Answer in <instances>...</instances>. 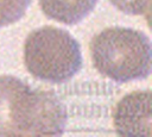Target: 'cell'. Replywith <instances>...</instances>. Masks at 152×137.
Instances as JSON below:
<instances>
[{"label": "cell", "instance_id": "52a82bcc", "mask_svg": "<svg viewBox=\"0 0 152 137\" xmlns=\"http://www.w3.org/2000/svg\"><path fill=\"white\" fill-rule=\"evenodd\" d=\"M119 11L129 15H150L151 0H109Z\"/></svg>", "mask_w": 152, "mask_h": 137}, {"label": "cell", "instance_id": "7a4b0ae2", "mask_svg": "<svg viewBox=\"0 0 152 137\" xmlns=\"http://www.w3.org/2000/svg\"><path fill=\"white\" fill-rule=\"evenodd\" d=\"M89 51L96 70L116 82H129L150 75L151 43L141 31L107 27L91 38Z\"/></svg>", "mask_w": 152, "mask_h": 137}, {"label": "cell", "instance_id": "8992f818", "mask_svg": "<svg viewBox=\"0 0 152 137\" xmlns=\"http://www.w3.org/2000/svg\"><path fill=\"white\" fill-rule=\"evenodd\" d=\"M31 0H0V27L17 23L25 13Z\"/></svg>", "mask_w": 152, "mask_h": 137}, {"label": "cell", "instance_id": "6da1fadb", "mask_svg": "<svg viewBox=\"0 0 152 137\" xmlns=\"http://www.w3.org/2000/svg\"><path fill=\"white\" fill-rule=\"evenodd\" d=\"M66 112L55 93L0 75V136H59Z\"/></svg>", "mask_w": 152, "mask_h": 137}, {"label": "cell", "instance_id": "5b68a950", "mask_svg": "<svg viewBox=\"0 0 152 137\" xmlns=\"http://www.w3.org/2000/svg\"><path fill=\"white\" fill-rule=\"evenodd\" d=\"M97 0H39L44 14L66 25L82 21L95 7Z\"/></svg>", "mask_w": 152, "mask_h": 137}, {"label": "cell", "instance_id": "3957f363", "mask_svg": "<svg viewBox=\"0 0 152 137\" xmlns=\"http://www.w3.org/2000/svg\"><path fill=\"white\" fill-rule=\"evenodd\" d=\"M24 62L36 79L63 83L80 71L82 54L78 42L69 32L55 26H42L26 37Z\"/></svg>", "mask_w": 152, "mask_h": 137}, {"label": "cell", "instance_id": "277c9868", "mask_svg": "<svg viewBox=\"0 0 152 137\" xmlns=\"http://www.w3.org/2000/svg\"><path fill=\"white\" fill-rule=\"evenodd\" d=\"M151 100L150 91H137L118 102L113 113V124L120 136H152Z\"/></svg>", "mask_w": 152, "mask_h": 137}]
</instances>
